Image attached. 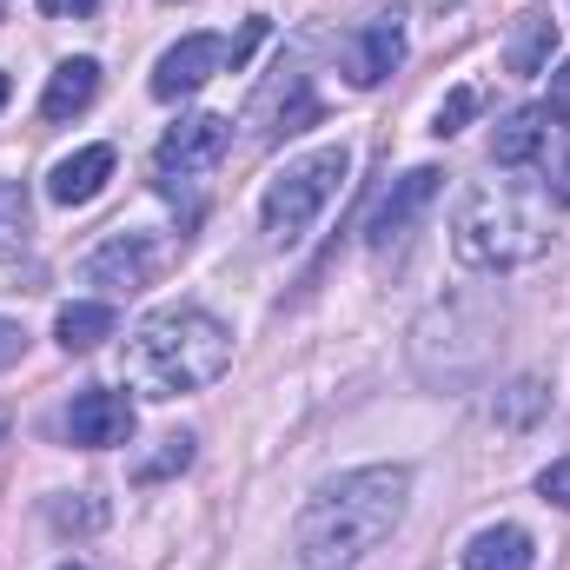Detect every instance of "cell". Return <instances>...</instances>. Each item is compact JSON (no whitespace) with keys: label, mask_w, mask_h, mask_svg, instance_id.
<instances>
[{"label":"cell","mask_w":570,"mask_h":570,"mask_svg":"<svg viewBox=\"0 0 570 570\" xmlns=\"http://www.w3.org/2000/svg\"><path fill=\"white\" fill-rule=\"evenodd\" d=\"M405 498H412V471L405 464H365V471H345V478L318 484L312 504L292 524L298 564L352 570L365 551H379L405 524Z\"/></svg>","instance_id":"1"},{"label":"cell","mask_w":570,"mask_h":570,"mask_svg":"<svg viewBox=\"0 0 570 570\" xmlns=\"http://www.w3.org/2000/svg\"><path fill=\"white\" fill-rule=\"evenodd\" d=\"M226 365H233V332L199 305H166V312L140 318L127 338V379L140 399L206 392L226 379Z\"/></svg>","instance_id":"2"},{"label":"cell","mask_w":570,"mask_h":570,"mask_svg":"<svg viewBox=\"0 0 570 570\" xmlns=\"http://www.w3.org/2000/svg\"><path fill=\"white\" fill-rule=\"evenodd\" d=\"M544 246H551V219H544L538 193H524V186H471L458 199V219H451L458 266L511 273V266H531Z\"/></svg>","instance_id":"3"},{"label":"cell","mask_w":570,"mask_h":570,"mask_svg":"<svg viewBox=\"0 0 570 570\" xmlns=\"http://www.w3.org/2000/svg\"><path fill=\"white\" fill-rule=\"evenodd\" d=\"M345 173H352V153L345 146H318V153H305V159H292L279 179L266 186V199H259V219H266V239H279L292 246L325 206H332V193L345 186Z\"/></svg>","instance_id":"4"},{"label":"cell","mask_w":570,"mask_h":570,"mask_svg":"<svg viewBox=\"0 0 570 570\" xmlns=\"http://www.w3.org/2000/svg\"><path fill=\"white\" fill-rule=\"evenodd\" d=\"M226 146H233V120H219V114H186V120L159 140V153H153L159 193L179 199V186H199V179L226 159Z\"/></svg>","instance_id":"5"},{"label":"cell","mask_w":570,"mask_h":570,"mask_svg":"<svg viewBox=\"0 0 570 570\" xmlns=\"http://www.w3.org/2000/svg\"><path fill=\"white\" fill-rule=\"evenodd\" d=\"M233 67V40H219V33H186L179 47H166L159 53V67H153V100H186V94H199L213 73H226Z\"/></svg>","instance_id":"6"},{"label":"cell","mask_w":570,"mask_h":570,"mask_svg":"<svg viewBox=\"0 0 570 570\" xmlns=\"http://www.w3.org/2000/svg\"><path fill=\"white\" fill-rule=\"evenodd\" d=\"M438 166H412L405 179H392V193L372 206V219H365V239H372V253H392V246H405L412 239V226H419V213H425L431 199H438Z\"/></svg>","instance_id":"7"},{"label":"cell","mask_w":570,"mask_h":570,"mask_svg":"<svg viewBox=\"0 0 570 570\" xmlns=\"http://www.w3.org/2000/svg\"><path fill=\"white\" fill-rule=\"evenodd\" d=\"M127 438H134V405H127L120 392L87 385V392L67 405V444H80V451H114V444H127Z\"/></svg>","instance_id":"8"},{"label":"cell","mask_w":570,"mask_h":570,"mask_svg":"<svg viewBox=\"0 0 570 570\" xmlns=\"http://www.w3.org/2000/svg\"><path fill=\"white\" fill-rule=\"evenodd\" d=\"M399 60H405V20H399V13H372V20L345 40V80H352V87H379Z\"/></svg>","instance_id":"9"},{"label":"cell","mask_w":570,"mask_h":570,"mask_svg":"<svg viewBox=\"0 0 570 570\" xmlns=\"http://www.w3.org/2000/svg\"><path fill=\"white\" fill-rule=\"evenodd\" d=\"M153 266H159L153 239L146 233H120V239H107L87 259V285H100V292H140V285H153Z\"/></svg>","instance_id":"10"},{"label":"cell","mask_w":570,"mask_h":570,"mask_svg":"<svg viewBox=\"0 0 570 570\" xmlns=\"http://www.w3.org/2000/svg\"><path fill=\"white\" fill-rule=\"evenodd\" d=\"M253 114H259V140H285V134H305L318 120V94L305 87V73H279Z\"/></svg>","instance_id":"11"},{"label":"cell","mask_w":570,"mask_h":570,"mask_svg":"<svg viewBox=\"0 0 570 570\" xmlns=\"http://www.w3.org/2000/svg\"><path fill=\"white\" fill-rule=\"evenodd\" d=\"M107 179H114V146H80V153H67V159L53 166L47 199H53V206H87V199H100Z\"/></svg>","instance_id":"12"},{"label":"cell","mask_w":570,"mask_h":570,"mask_svg":"<svg viewBox=\"0 0 570 570\" xmlns=\"http://www.w3.org/2000/svg\"><path fill=\"white\" fill-rule=\"evenodd\" d=\"M544 134H551V114L544 107H518V114H504L498 127H491V166H531L538 153H544Z\"/></svg>","instance_id":"13"},{"label":"cell","mask_w":570,"mask_h":570,"mask_svg":"<svg viewBox=\"0 0 570 570\" xmlns=\"http://www.w3.org/2000/svg\"><path fill=\"white\" fill-rule=\"evenodd\" d=\"M464 570H538V544L518 524H491L464 544Z\"/></svg>","instance_id":"14"},{"label":"cell","mask_w":570,"mask_h":570,"mask_svg":"<svg viewBox=\"0 0 570 570\" xmlns=\"http://www.w3.org/2000/svg\"><path fill=\"white\" fill-rule=\"evenodd\" d=\"M94 94H100V67L94 60H60L53 80H47V94H40V114L47 120H73V114L94 107Z\"/></svg>","instance_id":"15"},{"label":"cell","mask_w":570,"mask_h":570,"mask_svg":"<svg viewBox=\"0 0 570 570\" xmlns=\"http://www.w3.org/2000/svg\"><path fill=\"white\" fill-rule=\"evenodd\" d=\"M114 332H120V312L100 305V298H80V305H67V312L53 318V338H60L67 352H94V345H107Z\"/></svg>","instance_id":"16"},{"label":"cell","mask_w":570,"mask_h":570,"mask_svg":"<svg viewBox=\"0 0 570 570\" xmlns=\"http://www.w3.org/2000/svg\"><path fill=\"white\" fill-rule=\"evenodd\" d=\"M551 53H558V20H551V13H524L518 33H511V47H504V67L531 80V73H544Z\"/></svg>","instance_id":"17"},{"label":"cell","mask_w":570,"mask_h":570,"mask_svg":"<svg viewBox=\"0 0 570 570\" xmlns=\"http://www.w3.org/2000/svg\"><path fill=\"white\" fill-rule=\"evenodd\" d=\"M544 405H551V385H544V379H518L511 392H498V405H491V412H498V425L524 431L538 412H544Z\"/></svg>","instance_id":"18"},{"label":"cell","mask_w":570,"mask_h":570,"mask_svg":"<svg viewBox=\"0 0 570 570\" xmlns=\"http://www.w3.org/2000/svg\"><path fill=\"white\" fill-rule=\"evenodd\" d=\"M20 253H27V186L0 179V259H20Z\"/></svg>","instance_id":"19"},{"label":"cell","mask_w":570,"mask_h":570,"mask_svg":"<svg viewBox=\"0 0 570 570\" xmlns=\"http://www.w3.org/2000/svg\"><path fill=\"white\" fill-rule=\"evenodd\" d=\"M47 518H53V531H100V524H107V504L80 491V498H53Z\"/></svg>","instance_id":"20"},{"label":"cell","mask_w":570,"mask_h":570,"mask_svg":"<svg viewBox=\"0 0 570 570\" xmlns=\"http://www.w3.org/2000/svg\"><path fill=\"white\" fill-rule=\"evenodd\" d=\"M186 464H193V438H159V458H146L134 478L140 484H159L166 471H186Z\"/></svg>","instance_id":"21"},{"label":"cell","mask_w":570,"mask_h":570,"mask_svg":"<svg viewBox=\"0 0 570 570\" xmlns=\"http://www.w3.org/2000/svg\"><path fill=\"white\" fill-rule=\"evenodd\" d=\"M471 114H478V94H471V87H458V94H451V100L438 107V120H431V134H438V140H451V134H458V127H464Z\"/></svg>","instance_id":"22"},{"label":"cell","mask_w":570,"mask_h":570,"mask_svg":"<svg viewBox=\"0 0 570 570\" xmlns=\"http://www.w3.org/2000/svg\"><path fill=\"white\" fill-rule=\"evenodd\" d=\"M538 498H544V504H558V511H570V458H558V464H544V471H538Z\"/></svg>","instance_id":"23"},{"label":"cell","mask_w":570,"mask_h":570,"mask_svg":"<svg viewBox=\"0 0 570 570\" xmlns=\"http://www.w3.org/2000/svg\"><path fill=\"white\" fill-rule=\"evenodd\" d=\"M544 114H558V120H570V60L551 73V107Z\"/></svg>","instance_id":"24"},{"label":"cell","mask_w":570,"mask_h":570,"mask_svg":"<svg viewBox=\"0 0 570 570\" xmlns=\"http://www.w3.org/2000/svg\"><path fill=\"white\" fill-rule=\"evenodd\" d=\"M20 352H27V332H20L13 318H0V365H13Z\"/></svg>","instance_id":"25"},{"label":"cell","mask_w":570,"mask_h":570,"mask_svg":"<svg viewBox=\"0 0 570 570\" xmlns=\"http://www.w3.org/2000/svg\"><path fill=\"white\" fill-rule=\"evenodd\" d=\"M100 0H40V13H53V20H87Z\"/></svg>","instance_id":"26"},{"label":"cell","mask_w":570,"mask_h":570,"mask_svg":"<svg viewBox=\"0 0 570 570\" xmlns=\"http://www.w3.org/2000/svg\"><path fill=\"white\" fill-rule=\"evenodd\" d=\"M551 193H558V199H564V206H570V159H564V166H558V179H551Z\"/></svg>","instance_id":"27"},{"label":"cell","mask_w":570,"mask_h":570,"mask_svg":"<svg viewBox=\"0 0 570 570\" xmlns=\"http://www.w3.org/2000/svg\"><path fill=\"white\" fill-rule=\"evenodd\" d=\"M7 94H13V80H7V73H0V107H7Z\"/></svg>","instance_id":"28"},{"label":"cell","mask_w":570,"mask_h":570,"mask_svg":"<svg viewBox=\"0 0 570 570\" xmlns=\"http://www.w3.org/2000/svg\"><path fill=\"white\" fill-rule=\"evenodd\" d=\"M60 570H80V564H60Z\"/></svg>","instance_id":"29"}]
</instances>
